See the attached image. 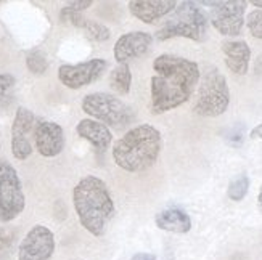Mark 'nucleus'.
Here are the masks:
<instances>
[{"label": "nucleus", "instance_id": "obj_7", "mask_svg": "<svg viewBox=\"0 0 262 260\" xmlns=\"http://www.w3.org/2000/svg\"><path fill=\"white\" fill-rule=\"evenodd\" d=\"M26 199L16 169L0 161V222H11L25 210Z\"/></svg>", "mask_w": 262, "mask_h": 260}, {"label": "nucleus", "instance_id": "obj_23", "mask_svg": "<svg viewBox=\"0 0 262 260\" xmlns=\"http://www.w3.org/2000/svg\"><path fill=\"white\" fill-rule=\"evenodd\" d=\"M60 19L64 21V22H71L73 26L81 28V29H84L85 21H87V19L82 16V13H79V11L70 8V7H64V8L60 11Z\"/></svg>", "mask_w": 262, "mask_h": 260}, {"label": "nucleus", "instance_id": "obj_29", "mask_svg": "<svg viewBox=\"0 0 262 260\" xmlns=\"http://www.w3.org/2000/svg\"><path fill=\"white\" fill-rule=\"evenodd\" d=\"M249 137L253 140H262V124H259V126H256L251 132H249Z\"/></svg>", "mask_w": 262, "mask_h": 260}, {"label": "nucleus", "instance_id": "obj_24", "mask_svg": "<svg viewBox=\"0 0 262 260\" xmlns=\"http://www.w3.org/2000/svg\"><path fill=\"white\" fill-rule=\"evenodd\" d=\"M225 140L232 146H242L245 140V126L243 124H236L235 127H232L225 135Z\"/></svg>", "mask_w": 262, "mask_h": 260}, {"label": "nucleus", "instance_id": "obj_2", "mask_svg": "<svg viewBox=\"0 0 262 260\" xmlns=\"http://www.w3.org/2000/svg\"><path fill=\"white\" fill-rule=\"evenodd\" d=\"M73 204L82 227L94 236H103L115 216L108 185L95 175H85L73 190Z\"/></svg>", "mask_w": 262, "mask_h": 260}, {"label": "nucleus", "instance_id": "obj_22", "mask_svg": "<svg viewBox=\"0 0 262 260\" xmlns=\"http://www.w3.org/2000/svg\"><path fill=\"white\" fill-rule=\"evenodd\" d=\"M246 26L253 37L262 40V10H254L248 15Z\"/></svg>", "mask_w": 262, "mask_h": 260}, {"label": "nucleus", "instance_id": "obj_6", "mask_svg": "<svg viewBox=\"0 0 262 260\" xmlns=\"http://www.w3.org/2000/svg\"><path fill=\"white\" fill-rule=\"evenodd\" d=\"M230 105V90L225 76L214 66H208L203 73L198 97L193 111L203 117L222 116Z\"/></svg>", "mask_w": 262, "mask_h": 260}, {"label": "nucleus", "instance_id": "obj_28", "mask_svg": "<svg viewBox=\"0 0 262 260\" xmlns=\"http://www.w3.org/2000/svg\"><path fill=\"white\" fill-rule=\"evenodd\" d=\"M130 260H158V257L153 254H146V252H137Z\"/></svg>", "mask_w": 262, "mask_h": 260}, {"label": "nucleus", "instance_id": "obj_32", "mask_svg": "<svg viewBox=\"0 0 262 260\" xmlns=\"http://www.w3.org/2000/svg\"><path fill=\"white\" fill-rule=\"evenodd\" d=\"M254 7H257V8H262V0H253V2H251Z\"/></svg>", "mask_w": 262, "mask_h": 260}, {"label": "nucleus", "instance_id": "obj_11", "mask_svg": "<svg viewBox=\"0 0 262 260\" xmlns=\"http://www.w3.org/2000/svg\"><path fill=\"white\" fill-rule=\"evenodd\" d=\"M36 117L28 108H18L11 126V153L18 161H25L32 154L29 133L36 130Z\"/></svg>", "mask_w": 262, "mask_h": 260}, {"label": "nucleus", "instance_id": "obj_25", "mask_svg": "<svg viewBox=\"0 0 262 260\" xmlns=\"http://www.w3.org/2000/svg\"><path fill=\"white\" fill-rule=\"evenodd\" d=\"M16 79L11 74H0V105L7 100L8 93L11 92V88L15 87Z\"/></svg>", "mask_w": 262, "mask_h": 260}, {"label": "nucleus", "instance_id": "obj_8", "mask_svg": "<svg viewBox=\"0 0 262 260\" xmlns=\"http://www.w3.org/2000/svg\"><path fill=\"white\" fill-rule=\"evenodd\" d=\"M201 5L212 7L208 18L219 34L225 37H236L242 34L248 2L245 0H227V2H201Z\"/></svg>", "mask_w": 262, "mask_h": 260}, {"label": "nucleus", "instance_id": "obj_16", "mask_svg": "<svg viewBox=\"0 0 262 260\" xmlns=\"http://www.w3.org/2000/svg\"><path fill=\"white\" fill-rule=\"evenodd\" d=\"M76 132L81 138L87 140L100 153H105L113 140L110 127L94 119H82L77 124Z\"/></svg>", "mask_w": 262, "mask_h": 260}, {"label": "nucleus", "instance_id": "obj_4", "mask_svg": "<svg viewBox=\"0 0 262 260\" xmlns=\"http://www.w3.org/2000/svg\"><path fill=\"white\" fill-rule=\"evenodd\" d=\"M209 18L195 2H180L163 21L156 31L158 40L184 37L195 42H204L208 37Z\"/></svg>", "mask_w": 262, "mask_h": 260}, {"label": "nucleus", "instance_id": "obj_14", "mask_svg": "<svg viewBox=\"0 0 262 260\" xmlns=\"http://www.w3.org/2000/svg\"><path fill=\"white\" fill-rule=\"evenodd\" d=\"M179 2L176 0H130V13L145 25H153L158 19L166 18Z\"/></svg>", "mask_w": 262, "mask_h": 260}, {"label": "nucleus", "instance_id": "obj_1", "mask_svg": "<svg viewBox=\"0 0 262 260\" xmlns=\"http://www.w3.org/2000/svg\"><path fill=\"white\" fill-rule=\"evenodd\" d=\"M150 79V106L153 114H163L190 100L201 79L198 63L176 55H159L153 61Z\"/></svg>", "mask_w": 262, "mask_h": 260}, {"label": "nucleus", "instance_id": "obj_30", "mask_svg": "<svg viewBox=\"0 0 262 260\" xmlns=\"http://www.w3.org/2000/svg\"><path fill=\"white\" fill-rule=\"evenodd\" d=\"M254 71H256V74H262V55L257 56V60L254 63Z\"/></svg>", "mask_w": 262, "mask_h": 260}, {"label": "nucleus", "instance_id": "obj_9", "mask_svg": "<svg viewBox=\"0 0 262 260\" xmlns=\"http://www.w3.org/2000/svg\"><path fill=\"white\" fill-rule=\"evenodd\" d=\"M106 67L108 63L103 58H94L79 64H61L58 69V79L64 87L77 90L98 81Z\"/></svg>", "mask_w": 262, "mask_h": 260}, {"label": "nucleus", "instance_id": "obj_20", "mask_svg": "<svg viewBox=\"0 0 262 260\" xmlns=\"http://www.w3.org/2000/svg\"><path fill=\"white\" fill-rule=\"evenodd\" d=\"M26 66L32 74H43L49 69V61L40 50H32L26 56Z\"/></svg>", "mask_w": 262, "mask_h": 260}, {"label": "nucleus", "instance_id": "obj_15", "mask_svg": "<svg viewBox=\"0 0 262 260\" xmlns=\"http://www.w3.org/2000/svg\"><path fill=\"white\" fill-rule=\"evenodd\" d=\"M222 52L225 55V64L233 74L245 76L248 73L251 49L245 40H225L222 42Z\"/></svg>", "mask_w": 262, "mask_h": 260}, {"label": "nucleus", "instance_id": "obj_12", "mask_svg": "<svg viewBox=\"0 0 262 260\" xmlns=\"http://www.w3.org/2000/svg\"><path fill=\"white\" fill-rule=\"evenodd\" d=\"M153 43V37L150 32L145 31H134L121 36L115 43V60L119 64H127V61L140 58L150 52Z\"/></svg>", "mask_w": 262, "mask_h": 260}, {"label": "nucleus", "instance_id": "obj_27", "mask_svg": "<svg viewBox=\"0 0 262 260\" xmlns=\"http://www.w3.org/2000/svg\"><path fill=\"white\" fill-rule=\"evenodd\" d=\"M92 0H79V2H70L66 7H70L76 11H79V13H82L84 10H87L89 7H92Z\"/></svg>", "mask_w": 262, "mask_h": 260}, {"label": "nucleus", "instance_id": "obj_10", "mask_svg": "<svg viewBox=\"0 0 262 260\" xmlns=\"http://www.w3.org/2000/svg\"><path fill=\"white\" fill-rule=\"evenodd\" d=\"M55 252V236L43 225L32 227L18 247V260H50Z\"/></svg>", "mask_w": 262, "mask_h": 260}, {"label": "nucleus", "instance_id": "obj_18", "mask_svg": "<svg viewBox=\"0 0 262 260\" xmlns=\"http://www.w3.org/2000/svg\"><path fill=\"white\" fill-rule=\"evenodd\" d=\"M110 85L119 95H129L132 85V73L129 64H118L110 74Z\"/></svg>", "mask_w": 262, "mask_h": 260}, {"label": "nucleus", "instance_id": "obj_13", "mask_svg": "<svg viewBox=\"0 0 262 260\" xmlns=\"http://www.w3.org/2000/svg\"><path fill=\"white\" fill-rule=\"evenodd\" d=\"M34 143L43 157H55L64 148V132L56 122L40 121L34 130Z\"/></svg>", "mask_w": 262, "mask_h": 260}, {"label": "nucleus", "instance_id": "obj_3", "mask_svg": "<svg viewBox=\"0 0 262 260\" xmlns=\"http://www.w3.org/2000/svg\"><path fill=\"white\" fill-rule=\"evenodd\" d=\"M163 150L161 132L150 124L129 129L113 146V159L122 171L140 174L151 169Z\"/></svg>", "mask_w": 262, "mask_h": 260}, {"label": "nucleus", "instance_id": "obj_31", "mask_svg": "<svg viewBox=\"0 0 262 260\" xmlns=\"http://www.w3.org/2000/svg\"><path fill=\"white\" fill-rule=\"evenodd\" d=\"M257 207L262 214V185H260V190H259V195H257Z\"/></svg>", "mask_w": 262, "mask_h": 260}, {"label": "nucleus", "instance_id": "obj_17", "mask_svg": "<svg viewBox=\"0 0 262 260\" xmlns=\"http://www.w3.org/2000/svg\"><path fill=\"white\" fill-rule=\"evenodd\" d=\"M155 223L159 230H164L169 233L184 234L191 230V219L188 214L177 206L166 207L159 210L155 217Z\"/></svg>", "mask_w": 262, "mask_h": 260}, {"label": "nucleus", "instance_id": "obj_21", "mask_svg": "<svg viewBox=\"0 0 262 260\" xmlns=\"http://www.w3.org/2000/svg\"><path fill=\"white\" fill-rule=\"evenodd\" d=\"M84 31L87 32V36L90 39H94L97 42H105L111 37V31L105 25H101L98 21H92V19L85 21Z\"/></svg>", "mask_w": 262, "mask_h": 260}, {"label": "nucleus", "instance_id": "obj_19", "mask_svg": "<svg viewBox=\"0 0 262 260\" xmlns=\"http://www.w3.org/2000/svg\"><path fill=\"white\" fill-rule=\"evenodd\" d=\"M248 191H249V177L246 174H240L229 183V188H227V196L235 202H240L246 198Z\"/></svg>", "mask_w": 262, "mask_h": 260}, {"label": "nucleus", "instance_id": "obj_5", "mask_svg": "<svg viewBox=\"0 0 262 260\" xmlns=\"http://www.w3.org/2000/svg\"><path fill=\"white\" fill-rule=\"evenodd\" d=\"M81 106L85 114L94 117V121H98L105 124L106 127H113L116 130L127 129L135 121V112L127 103L105 92L85 95Z\"/></svg>", "mask_w": 262, "mask_h": 260}, {"label": "nucleus", "instance_id": "obj_26", "mask_svg": "<svg viewBox=\"0 0 262 260\" xmlns=\"http://www.w3.org/2000/svg\"><path fill=\"white\" fill-rule=\"evenodd\" d=\"M10 244H11V236L0 228V255H2L7 249H10Z\"/></svg>", "mask_w": 262, "mask_h": 260}]
</instances>
